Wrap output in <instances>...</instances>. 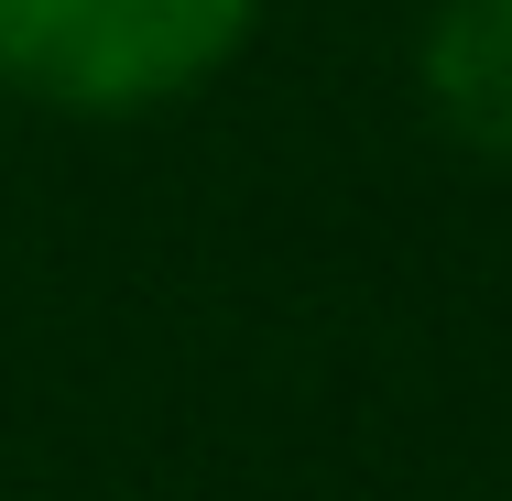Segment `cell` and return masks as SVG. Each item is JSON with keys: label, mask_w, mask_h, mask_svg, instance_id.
<instances>
[{"label": "cell", "mask_w": 512, "mask_h": 501, "mask_svg": "<svg viewBox=\"0 0 512 501\" xmlns=\"http://www.w3.org/2000/svg\"><path fill=\"white\" fill-rule=\"evenodd\" d=\"M425 99L458 142L512 164V0H447L425 33Z\"/></svg>", "instance_id": "obj_2"}, {"label": "cell", "mask_w": 512, "mask_h": 501, "mask_svg": "<svg viewBox=\"0 0 512 501\" xmlns=\"http://www.w3.org/2000/svg\"><path fill=\"white\" fill-rule=\"evenodd\" d=\"M251 0H0V77L55 109H164L229 66Z\"/></svg>", "instance_id": "obj_1"}]
</instances>
